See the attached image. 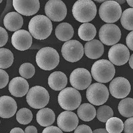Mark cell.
I'll return each mask as SVG.
<instances>
[{
    "instance_id": "8",
    "label": "cell",
    "mask_w": 133,
    "mask_h": 133,
    "mask_svg": "<svg viewBox=\"0 0 133 133\" xmlns=\"http://www.w3.org/2000/svg\"><path fill=\"white\" fill-rule=\"evenodd\" d=\"M86 96L91 104L100 106L106 103L109 98V92L107 87L102 83H94L88 87Z\"/></svg>"
},
{
    "instance_id": "15",
    "label": "cell",
    "mask_w": 133,
    "mask_h": 133,
    "mask_svg": "<svg viewBox=\"0 0 133 133\" xmlns=\"http://www.w3.org/2000/svg\"><path fill=\"white\" fill-rule=\"evenodd\" d=\"M13 5L17 13L25 16H31L37 13L40 8L38 0H14Z\"/></svg>"
},
{
    "instance_id": "39",
    "label": "cell",
    "mask_w": 133,
    "mask_h": 133,
    "mask_svg": "<svg viewBox=\"0 0 133 133\" xmlns=\"http://www.w3.org/2000/svg\"><path fill=\"white\" fill-rule=\"evenodd\" d=\"M132 38H133V31H130L129 34L127 35V39H126V43L128 46L127 48H129L130 50L133 51V46H132Z\"/></svg>"
},
{
    "instance_id": "26",
    "label": "cell",
    "mask_w": 133,
    "mask_h": 133,
    "mask_svg": "<svg viewBox=\"0 0 133 133\" xmlns=\"http://www.w3.org/2000/svg\"><path fill=\"white\" fill-rule=\"evenodd\" d=\"M97 34V29L94 25L89 23H83L78 29V35L83 41H90L94 39Z\"/></svg>"
},
{
    "instance_id": "17",
    "label": "cell",
    "mask_w": 133,
    "mask_h": 133,
    "mask_svg": "<svg viewBox=\"0 0 133 133\" xmlns=\"http://www.w3.org/2000/svg\"><path fill=\"white\" fill-rule=\"evenodd\" d=\"M33 42L32 36L27 31L20 29L13 34L11 43L16 49L25 51L31 47Z\"/></svg>"
},
{
    "instance_id": "22",
    "label": "cell",
    "mask_w": 133,
    "mask_h": 133,
    "mask_svg": "<svg viewBox=\"0 0 133 133\" xmlns=\"http://www.w3.org/2000/svg\"><path fill=\"white\" fill-rule=\"evenodd\" d=\"M48 84L54 91H62L67 84V77L63 72L55 71L49 77Z\"/></svg>"
},
{
    "instance_id": "13",
    "label": "cell",
    "mask_w": 133,
    "mask_h": 133,
    "mask_svg": "<svg viewBox=\"0 0 133 133\" xmlns=\"http://www.w3.org/2000/svg\"><path fill=\"white\" fill-rule=\"evenodd\" d=\"M108 57L112 65L121 66L129 61L130 52L127 46L123 44H116L109 49Z\"/></svg>"
},
{
    "instance_id": "48",
    "label": "cell",
    "mask_w": 133,
    "mask_h": 133,
    "mask_svg": "<svg viewBox=\"0 0 133 133\" xmlns=\"http://www.w3.org/2000/svg\"><path fill=\"white\" fill-rule=\"evenodd\" d=\"M0 123H1V121H0Z\"/></svg>"
},
{
    "instance_id": "3",
    "label": "cell",
    "mask_w": 133,
    "mask_h": 133,
    "mask_svg": "<svg viewBox=\"0 0 133 133\" xmlns=\"http://www.w3.org/2000/svg\"><path fill=\"white\" fill-rule=\"evenodd\" d=\"M115 68L109 61L101 59L96 61L91 68V75L95 80L101 83H107L113 79Z\"/></svg>"
},
{
    "instance_id": "9",
    "label": "cell",
    "mask_w": 133,
    "mask_h": 133,
    "mask_svg": "<svg viewBox=\"0 0 133 133\" xmlns=\"http://www.w3.org/2000/svg\"><path fill=\"white\" fill-rule=\"evenodd\" d=\"M61 53L64 59L69 62H77L83 57L84 47L79 41L69 40L63 45Z\"/></svg>"
},
{
    "instance_id": "31",
    "label": "cell",
    "mask_w": 133,
    "mask_h": 133,
    "mask_svg": "<svg viewBox=\"0 0 133 133\" xmlns=\"http://www.w3.org/2000/svg\"><path fill=\"white\" fill-rule=\"evenodd\" d=\"M97 117L98 120L102 123H107V121L113 116V110L107 105H103L100 107L97 110Z\"/></svg>"
},
{
    "instance_id": "46",
    "label": "cell",
    "mask_w": 133,
    "mask_h": 133,
    "mask_svg": "<svg viewBox=\"0 0 133 133\" xmlns=\"http://www.w3.org/2000/svg\"><path fill=\"white\" fill-rule=\"evenodd\" d=\"M97 2H98V3H103V2H104L105 1H103V0H101V1H96Z\"/></svg>"
},
{
    "instance_id": "37",
    "label": "cell",
    "mask_w": 133,
    "mask_h": 133,
    "mask_svg": "<svg viewBox=\"0 0 133 133\" xmlns=\"http://www.w3.org/2000/svg\"><path fill=\"white\" fill-rule=\"evenodd\" d=\"M74 133H92V131L88 125L81 124L75 129Z\"/></svg>"
},
{
    "instance_id": "43",
    "label": "cell",
    "mask_w": 133,
    "mask_h": 133,
    "mask_svg": "<svg viewBox=\"0 0 133 133\" xmlns=\"http://www.w3.org/2000/svg\"><path fill=\"white\" fill-rule=\"evenodd\" d=\"M132 60H133V55H130V58H129V65H130V68L133 69V65H132Z\"/></svg>"
},
{
    "instance_id": "40",
    "label": "cell",
    "mask_w": 133,
    "mask_h": 133,
    "mask_svg": "<svg viewBox=\"0 0 133 133\" xmlns=\"http://www.w3.org/2000/svg\"><path fill=\"white\" fill-rule=\"evenodd\" d=\"M25 133H37V129L34 126H29L25 129Z\"/></svg>"
},
{
    "instance_id": "10",
    "label": "cell",
    "mask_w": 133,
    "mask_h": 133,
    "mask_svg": "<svg viewBox=\"0 0 133 133\" xmlns=\"http://www.w3.org/2000/svg\"><path fill=\"white\" fill-rule=\"evenodd\" d=\"M98 36L102 43L107 45H114L121 39V29L116 25L107 23L100 29Z\"/></svg>"
},
{
    "instance_id": "1",
    "label": "cell",
    "mask_w": 133,
    "mask_h": 133,
    "mask_svg": "<svg viewBox=\"0 0 133 133\" xmlns=\"http://www.w3.org/2000/svg\"><path fill=\"white\" fill-rule=\"evenodd\" d=\"M53 25L47 16L38 15L33 17L29 21V33L36 39H45L51 35Z\"/></svg>"
},
{
    "instance_id": "47",
    "label": "cell",
    "mask_w": 133,
    "mask_h": 133,
    "mask_svg": "<svg viewBox=\"0 0 133 133\" xmlns=\"http://www.w3.org/2000/svg\"><path fill=\"white\" fill-rule=\"evenodd\" d=\"M2 0H0V3H2Z\"/></svg>"
},
{
    "instance_id": "35",
    "label": "cell",
    "mask_w": 133,
    "mask_h": 133,
    "mask_svg": "<svg viewBox=\"0 0 133 133\" xmlns=\"http://www.w3.org/2000/svg\"><path fill=\"white\" fill-rule=\"evenodd\" d=\"M8 41V33L6 30L0 27V47L4 46Z\"/></svg>"
},
{
    "instance_id": "23",
    "label": "cell",
    "mask_w": 133,
    "mask_h": 133,
    "mask_svg": "<svg viewBox=\"0 0 133 133\" xmlns=\"http://www.w3.org/2000/svg\"><path fill=\"white\" fill-rule=\"evenodd\" d=\"M36 119L39 125L47 127L53 124L55 121V115L51 109L43 108L37 113Z\"/></svg>"
},
{
    "instance_id": "30",
    "label": "cell",
    "mask_w": 133,
    "mask_h": 133,
    "mask_svg": "<svg viewBox=\"0 0 133 133\" xmlns=\"http://www.w3.org/2000/svg\"><path fill=\"white\" fill-rule=\"evenodd\" d=\"M132 15H133V9L129 8L124 10L121 16V23L124 29L129 31H132Z\"/></svg>"
},
{
    "instance_id": "7",
    "label": "cell",
    "mask_w": 133,
    "mask_h": 133,
    "mask_svg": "<svg viewBox=\"0 0 133 133\" xmlns=\"http://www.w3.org/2000/svg\"><path fill=\"white\" fill-rule=\"evenodd\" d=\"M99 16L103 21L108 23L116 22L121 18L122 9L115 1H106L100 6Z\"/></svg>"
},
{
    "instance_id": "33",
    "label": "cell",
    "mask_w": 133,
    "mask_h": 133,
    "mask_svg": "<svg viewBox=\"0 0 133 133\" xmlns=\"http://www.w3.org/2000/svg\"><path fill=\"white\" fill-rule=\"evenodd\" d=\"M20 75L23 79H30L35 75V67L32 64L29 63H25L20 66L19 69Z\"/></svg>"
},
{
    "instance_id": "18",
    "label": "cell",
    "mask_w": 133,
    "mask_h": 133,
    "mask_svg": "<svg viewBox=\"0 0 133 133\" xmlns=\"http://www.w3.org/2000/svg\"><path fill=\"white\" fill-rule=\"evenodd\" d=\"M17 105L16 101L9 96L0 97V117L9 118L12 117L17 112Z\"/></svg>"
},
{
    "instance_id": "12",
    "label": "cell",
    "mask_w": 133,
    "mask_h": 133,
    "mask_svg": "<svg viewBox=\"0 0 133 133\" xmlns=\"http://www.w3.org/2000/svg\"><path fill=\"white\" fill-rule=\"evenodd\" d=\"M92 77L90 72L84 68H77L70 75V83L77 90H85L91 85Z\"/></svg>"
},
{
    "instance_id": "25",
    "label": "cell",
    "mask_w": 133,
    "mask_h": 133,
    "mask_svg": "<svg viewBox=\"0 0 133 133\" xmlns=\"http://www.w3.org/2000/svg\"><path fill=\"white\" fill-rule=\"evenodd\" d=\"M96 109L95 107L89 103H84L78 107L77 115L78 117L83 121L89 122L96 116Z\"/></svg>"
},
{
    "instance_id": "42",
    "label": "cell",
    "mask_w": 133,
    "mask_h": 133,
    "mask_svg": "<svg viewBox=\"0 0 133 133\" xmlns=\"http://www.w3.org/2000/svg\"><path fill=\"white\" fill-rule=\"evenodd\" d=\"M92 133H108V132L107 131L106 129H96V130H94V131L92 132Z\"/></svg>"
},
{
    "instance_id": "14",
    "label": "cell",
    "mask_w": 133,
    "mask_h": 133,
    "mask_svg": "<svg viewBox=\"0 0 133 133\" xmlns=\"http://www.w3.org/2000/svg\"><path fill=\"white\" fill-rule=\"evenodd\" d=\"M130 84L124 77H116L112 79L109 85V91L112 97L116 98H123L129 95L130 92Z\"/></svg>"
},
{
    "instance_id": "38",
    "label": "cell",
    "mask_w": 133,
    "mask_h": 133,
    "mask_svg": "<svg viewBox=\"0 0 133 133\" xmlns=\"http://www.w3.org/2000/svg\"><path fill=\"white\" fill-rule=\"evenodd\" d=\"M42 133H63V132L59 127H55V126H49L44 129Z\"/></svg>"
},
{
    "instance_id": "4",
    "label": "cell",
    "mask_w": 133,
    "mask_h": 133,
    "mask_svg": "<svg viewBox=\"0 0 133 133\" xmlns=\"http://www.w3.org/2000/svg\"><path fill=\"white\" fill-rule=\"evenodd\" d=\"M36 63L39 67L43 70L54 69L59 63V53L52 47H43L37 53Z\"/></svg>"
},
{
    "instance_id": "6",
    "label": "cell",
    "mask_w": 133,
    "mask_h": 133,
    "mask_svg": "<svg viewBox=\"0 0 133 133\" xmlns=\"http://www.w3.org/2000/svg\"><path fill=\"white\" fill-rule=\"evenodd\" d=\"M26 100L31 107L41 109L48 104L49 101V94L43 87H33L27 92Z\"/></svg>"
},
{
    "instance_id": "21",
    "label": "cell",
    "mask_w": 133,
    "mask_h": 133,
    "mask_svg": "<svg viewBox=\"0 0 133 133\" xmlns=\"http://www.w3.org/2000/svg\"><path fill=\"white\" fill-rule=\"evenodd\" d=\"M3 25L8 30L17 31L20 30L23 25V19L19 14L9 12L5 15L3 19Z\"/></svg>"
},
{
    "instance_id": "28",
    "label": "cell",
    "mask_w": 133,
    "mask_h": 133,
    "mask_svg": "<svg viewBox=\"0 0 133 133\" xmlns=\"http://www.w3.org/2000/svg\"><path fill=\"white\" fill-rule=\"evenodd\" d=\"M124 129L123 121L117 117H111L106 123V130L108 133H121Z\"/></svg>"
},
{
    "instance_id": "34",
    "label": "cell",
    "mask_w": 133,
    "mask_h": 133,
    "mask_svg": "<svg viewBox=\"0 0 133 133\" xmlns=\"http://www.w3.org/2000/svg\"><path fill=\"white\" fill-rule=\"evenodd\" d=\"M9 82V76L3 69H0V89L5 87Z\"/></svg>"
},
{
    "instance_id": "27",
    "label": "cell",
    "mask_w": 133,
    "mask_h": 133,
    "mask_svg": "<svg viewBox=\"0 0 133 133\" xmlns=\"http://www.w3.org/2000/svg\"><path fill=\"white\" fill-rule=\"evenodd\" d=\"M133 99L125 98L121 100L118 104V109L120 114L124 117L130 118L133 116Z\"/></svg>"
},
{
    "instance_id": "5",
    "label": "cell",
    "mask_w": 133,
    "mask_h": 133,
    "mask_svg": "<svg viewBox=\"0 0 133 133\" xmlns=\"http://www.w3.org/2000/svg\"><path fill=\"white\" fill-rule=\"evenodd\" d=\"M58 102L62 109L71 111L80 106L81 95L79 91L74 88H65L61 91L58 96Z\"/></svg>"
},
{
    "instance_id": "32",
    "label": "cell",
    "mask_w": 133,
    "mask_h": 133,
    "mask_svg": "<svg viewBox=\"0 0 133 133\" xmlns=\"http://www.w3.org/2000/svg\"><path fill=\"white\" fill-rule=\"evenodd\" d=\"M17 121L21 124H27L31 122L33 119V114L29 109L23 108L18 110L16 114Z\"/></svg>"
},
{
    "instance_id": "36",
    "label": "cell",
    "mask_w": 133,
    "mask_h": 133,
    "mask_svg": "<svg viewBox=\"0 0 133 133\" xmlns=\"http://www.w3.org/2000/svg\"><path fill=\"white\" fill-rule=\"evenodd\" d=\"M124 133H133V118L132 117L129 118L124 122Z\"/></svg>"
},
{
    "instance_id": "16",
    "label": "cell",
    "mask_w": 133,
    "mask_h": 133,
    "mask_svg": "<svg viewBox=\"0 0 133 133\" xmlns=\"http://www.w3.org/2000/svg\"><path fill=\"white\" fill-rule=\"evenodd\" d=\"M79 124V118L75 112L66 110L57 117V124L59 129L65 132L74 130Z\"/></svg>"
},
{
    "instance_id": "19",
    "label": "cell",
    "mask_w": 133,
    "mask_h": 133,
    "mask_svg": "<svg viewBox=\"0 0 133 133\" xmlns=\"http://www.w3.org/2000/svg\"><path fill=\"white\" fill-rule=\"evenodd\" d=\"M9 91L14 97H22L29 91V83L23 77H15L9 83Z\"/></svg>"
},
{
    "instance_id": "29",
    "label": "cell",
    "mask_w": 133,
    "mask_h": 133,
    "mask_svg": "<svg viewBox=\"0 0 133 133\" xmlns=\"http://www.w3.org/2000/svg\"><path fill=\"white\" fill-rule=\"evenodd\" d=\"M14 63V55L9 49L0 48V69H7Z\"/></svg>"
},
{
    "instance_id": "44",
    "label": "cell",
    "mask_w": 133,
    "mask_h": 133,
    "mask_svg": "<svg viewBox=\"0 0 133 133\" xmlns=\"http://www.w3.org/2000/svg\"><path fill=\"white\" fill-rule=\"evenodd\" d=\"M127 2L128 3V4H129L131 8H132L133 7V0H127Z\"/></svg>"
},
{
    "instance_id": "11",
    "label": "cell",
    "mask_w": 133,
    "mask_h": 133,
    "mask_svg": "<svg viewBox=\"0 0 133 133\" xmlns=\"http://www.w3.org/2000/svg\"><path fill=\"white\" fill-rule=\"evenodd\" d=\"M45 12L49 19L55 22L61 21L66 15V7L61 0H50L46 3Z\"/></svg>"
},
{
    "instance_id": "24",
    "label": "cell",
    "mask_w": 133,
    "mask_h": 133,
    "mask_svg": "<svg viewBox=\"0 0 133 133\" xmlns=\"http://www.w3.org/2000/svg\"><path fill=\"white\" fill-rule=\"evenodd\" d=\"M74 30L71 24L68 23H61L57 26L55 35L58 39L61 41H68L73 37Z\"/></svg>"
},
{
    "instance_id": "2",
    "label": "cell",
    "mask_w": 133,
    "mask_h": 133,
    "mask_svg": "<svg viewBox=\"0 0 133 133\" xmlns=\"http://www.w3.org/2000/svg\"><path fill=\"white\" fill-rule=\"evenodd\" d=\"M72 13L77 21L86 23L95 17L97 6L91 0H79L73 5Z\"/></svg>"
},
{
    "instance_id": "41",
    "label": "cell",
    "mask_w": 133,
    "mask_h": 133,
    "mask_svg": "<svg viewBox=\"0 0 133 133\" xmlns=\"http://www.w3.org/2000/svg\"><path fill=\"white\" fill-rule=\"evenodd\" d=\"M9 133H25V132L21 128L16 127V128H14Z\"/></svg>"
},
{
    "instance_id": "20",
    "label": "cell",
    "mask_w": 133,
    "mask_h": 133,
    "mask_svg": "<svg viewBox=\"0 0 133 133\" xmlns=\"http://www.w3.org/2000/svg\"><path fill=\"white\" fill-rule=\"evenodd\" d=\"M104 53V46L100 41L92 39L86 43L84 47V53L91 59H98Z\"/></svg>"
},
{
    "instance_id": "45",
    "label": "cell",
    "mask_w": 133,
    "mask_h": 133,
    "mask_svg": "<svg viewBox=\"0 0 133 133\" xmlns=\"http://www.w3.org/2000/svg\"><path fill=\"white\" fill-rule=\"evenodd\" d=\"M115 2H116V3H118V4H122V3H125L126 1L125 0H121V1H119V0H117V1H115Z\"/></svg>"
}]
</instances>
